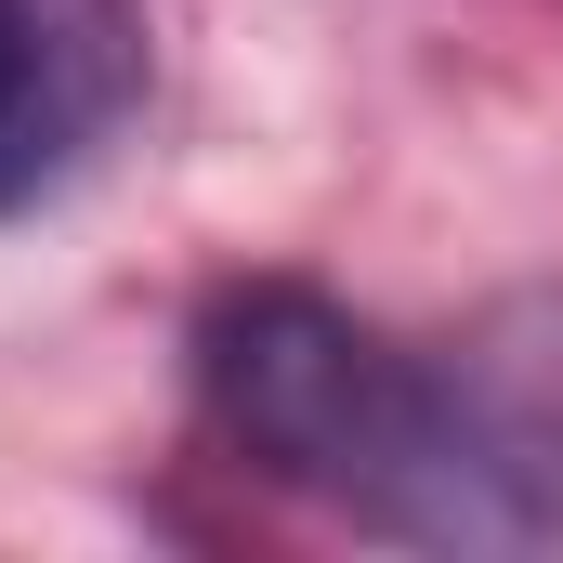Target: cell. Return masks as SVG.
<instances>
[{
  "label": "cell",
  "mask_w": 563,
  "mask_h": 563,
  "mask_svg": "<svg viewBox=\"0 0 563 563\" xmlns=\"http://www.w3.org/2000/svg\"><path fill=\"white\" fill-rule=\"evenodd\" d=\"M197 394L250 472L380 525V538H538L563 511V459L485 394H459L432 354L354 328L314 288H223L197 328Z\"/></svg>",
  "instance_id": "6da1fadb"
},
{
  "label": "cell",
  "mask_w": 563,
  "mask_h": 563,
  "mask_svg": "<svg viewBox=\"0 0 563 563\" xmlns=\"http://www.w3.org/2000/svg\"><path fill=\"white\" fill-rule=\"evenodd\" d=\"M144 92L132 0H0V210H40Z\"/></svg>",
  "instance_id": "7a4b0ae2"
}]
</instances>
